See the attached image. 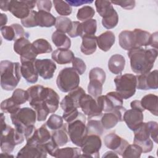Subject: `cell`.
I'll return each instance as SVG.
<instances>
[{
    "instance_id": "d4e9b609",
    "label": "cell",
    "mask_w": 158,
    "mask_h": 158,
    "mask_svg": "<svg viewBox=\"0 0 158 158\" xmlns=\"http://www.w3.org/2000/svg\"><path fill=\"white\" fill-rule=\"evenodd\" d=\"M59 96L52 88L46 87V91L44 98V102L48 107L50 113H54L59 108Z\"/></svg>"
},
{
    "instance_id": "ee69618b",
    "label": "cell",
    "mask_w": 158,
    "mask_h": 158,
    "mask_svg": "<svg viewBox=\"0 0 158 158\" xmlns=\"http://www.w3.org/2000/svg\"><path fill=\"white\" fill-rule=\"evenodd\" d=\"M46 125L48 128L51 130H56L61 128L64 124V119L62 117L57 115L52 114L49 117L48 120L46 122Z\"/></svg>"
},
{
    "instance_id": "94428289",
    "label": "cell",
    "mask_w": 158,
    "mask_h": 158,
    "mask_svg": "<svg viewBox=\"0 0 158 158\" xmlns=\"http://www.w3.org/2000/svg\"><path fill=\"white\" fill-rule=\"evenodd\" d=\"M150 46L154 48V49H157V32L151 34Z\"/></svg>"
},
{
    "instance_id": "44dd1931",
    "label": "cell",
    "mask_w": 158,
    "mask_h": 158,
    "mask_svg": "<svg viewBox=\"0 0 158 158\" xmlns=\"http://www.w3.org/2000/svg\"><path fill=\"white\" fill-rule=\"evenodd\" d=\"M143 112L134 109L126 110L123 116V120L132 131L135 130L143 122Z\"/></svg>"
},
{
    "instance_id": "ab89813d",
    "label": "cell",
    "mask_w": 158,
    "mask_h": 158,
    "mask_svg": "<svg viewBox=\"0 0 158 158\" xmlns=\"http://www.w3.org/2000/svg\"><path fill=\"white\" fill-rule=\"evenodd\" d=\"M53 4L56 12L59 15L65 17L71 14L72 12V8L66 1L54 0Z\"/></svg>"
},
{
    "instance_id": "4dcf8cb0",
    "label": "cell",
    "mask_w": 158,
    "mask_h": 158,
    "mask_svg": "<svg viewBox=\"0 0 158 158\" xmlns=\"http://www.w3.org/2000/svg\"><path fill=\"white\" fill-rule=\"evenodd\" d=\"M157 96L153 94H148L141 99V104L144 110H148L152 114L157 116Z\"/></svg>"
},
{
    "instance_id": "3957f363",
    "label": "cell",
    "mask_w": 158,
    "mask_h": 158,
    "mask_svg": "<svg viewBox=\"0 0 158 158\" xmlns=\"http://www.w3.org/2000/svg\"><path fill=\"white\" fill-rule=\"evenodd\" d=\"M5 116L1 113V149L3 153H11L16 145L22 143L25 139L23 134L7 125L5 122Z\"/></svg>"
},
{
    "instance_id": "52a82bcc",
    "label": "cell",
    "mask_w": 158,
    "mask_h": 158,
    "mask_svg": "<svg viewBox=\"0 0 158 158\" xmlns=\"http://www.w3.org/2000/svg\"><path fill=\"white\" fill-rule=\"evenodd\" d=\"M79 84V74L73 67L62 69L56 79L57 86L63 93H67L77 88Z\"/></svg>"
},
{
    "instance_id": "5b68a950",
    "label": "cell",
    "mask_w": 158,
    "mask_h": 158,
    "mask_svg": "<svg viewBox=\"0 0 158 158\" xmlns=\"http://www.w3.org/2000/svg\"><path fill=\"white\" fill-rule=\"evenodd\" d=\"M67 133L73 144L81 147L88 135L85 115L81 112L79 117L67 125Z\"/></svg>"
},
{
    "instance_id": "d6a6232c",
    "label": "cell",
    "mask_w": 158,
    "mask_h": 158,
    "mask_svg": "<svg viewBox=\"0 0 158 158\" xmlns=\"http://www.w3.org/2000/svg\"><path fill=\"white\" fill-rule=\"evenodd\" d=\"M51 39L52 43L59 49H69L70 48L71 40L64 33L56 30L53 32Z\"/></svg>"
},
{
    "instance_id": "f546056e",
    "label": "cell",
    "mask_w": 158,
    "mask_h": 158,
    "mask_svg": "<svg viewBox=\"0 0 158 158\" xmlns=\"http://www.w3.org/2000/svg\"><path fill=\"white\" fill-rule=\"evenodd\" d=\"M94 4L97 12L102 19L107 18L116 12L110 1L96 0Z\"/></svg>"
},
{
    "instance_id": "603a6c76",
    "label": "cell",
    "mask_w": 158,
    "mask_h": 158,
    "mask_svg": "<svg viewBox=\"0 0 158 158\" xmlns=\"http://www.w3.org/2000/svg\"><path fill=\"white\" fill-rule=\"evenodd\" d=\"M34 62H25L21 63L20 65L21 75L29 83H35L38 80L39 75L35 69Z\"/></svg>"
},
{
    "instance_id": "2e32d148",
    "label": "cell",
    "mask_w": 158,
    "mask_h": 158,
    "mask_svg": "<svg viewBox=\"0 0 158 158\" xmlns=\"http://www.w3.org/2000/svg\"><path fill=\"white\" fill-rule=\"evenodd\" d=\"M157 70H154L152 72L136 75L137 79L136 88L140 90L157 89Z\"/></svg>"
},
{
    "instance_id": "cb8c5ba5",
    "label": "cell",
    "mask_w": 158,
    "mask_h": 158,
    "mask_svg": "<svg viewBox=\"0 0 158 158\" xmlns=\"http://www.w3.org/2000/svg\"><path fill=\"white\" fill-rule=\"evenodd\" d=\"M115 41L114 33L111 31H106L97 36L96 43L99 48L104 52L110 50Z\"/></svg>"
},
{
    "instance_id": "ba28073f",
    "label": "cell",
    "mask_w": 158,
    "mask_h": 158,
    "mask_svg": "<svg viewBox=\"0 0 158 158\" xmlns=\"http://www.w3.org/2000/svg\"><path fill=\"white\" fill-rule=\"evenodd\" d=\"M106 78V72L100 67L91 69L89 73V82L88 85V91L89 95L97 98L101 95L102 85Z\"/></svg>"
},
{
    "instance_id": "f5cc1de1",
    "label": "cell",
    "mask_w": 158,
    "mask_h": 158,
    "mask_svg": "<svg viewBox=\"0 0 158 158\" xmlns=\"http://www.w3.org/2000/svg\"><path fill=\"white\" fill-rule=\"evenodd\" d=\"M149 130V133H150V137L153 139V141L157 143V130H158V124L156 122L154 121H149L147 122Z\"/></svg>"
},
{
    "instance_id": "ac0fdd59",
    "label": "cell",
    "mask_w": 158,
    "mask_h": 158,
    "mask_svg": "<svg viewBox=\"0 0 158 158\" xmlns=\"http://www.w3.org/2000/svg\"><path fill=\"white\" fill-rule=\"evenodd\" d=\"M126 109L122 106L115 109L112 112H108L104 114L101 118V122L103 128L106 130H109L114 128L118 122H122L124 112Z\"/></svg>"
},
{
    "instance_id": "7bdbcfd3",
    "label": "cell",
    "mask_w": 158,
    "mask_h": 158,
    "mask_svg": "<svg viewBox=\"0 0 158 158\" xmlns=\"http://www.w3.org/2000/svg\"><path fill=\"white\" fill-rule=\"evenodd\" d=\"M20 108V106L15 103L11 98H9L1 103V109L3 112L10 114L15 113Z\"/></svg>"
},
{
    "instance_id": "7c38bea8",
    "label": "cell",
    "mask_w": 158,
    "mask_h": 158,
    "mask_svg": "<svg viewBox=\"0 0 158 158\" xmlns=\"http://www.w3.org/2000/svg\"><path fill=\"white\" fill-rule=\"evenodd\" d=\"M96 102L103 112H112L115 109L123 106V99L116 91H110L106 95H100L96 98Z\"/></svg>"
},
{
    "instance_id": "f1b7e54d",
    "label": "cell",
    "mask_w": 158,
    "mask_h": 158,
    "mask_svg": "<svg viewBox=\"0 0 158 158\" xmlns=\"http://www.w3.org/2000/svg\"><path fill=\"white\" fill-rule=\"evenodd\" d=\"M133 32L134 35L135 48L150 45L151 34L149 32L140 28H135Z\"/></svg>"
},
{
    "instance_id": "11a10c76",
    "label": "cell",
    "mask_w": 158,
    "mask_h": 158,
    "mask_svg": "<svg viewBox=\"0 0 158 158\" xmlns=\"http://www.w3.org/2000/svg\"><path fill=\"white\" fill-rule=\"evenodd\" d=\"M67 34L71 38H76L80 36V22L79 21L72 22L71 28Z\"/></svg>"
},
{
    "instance_id": "6da1fadb",
    "label": "cell",
    "mask_w": 158,
    "mask_h": 158,
    "mask_svg": "<svg viewBox=\"0 0 158 158\" xmlns=\"http://www.w3.org/2000/svg\"><path fill=\"white\" fill-rule=\"evenodd\" d=\"M157 54V49L154 48H136L128 51L127 55L130 58L131 70L138 75L151 72Z\"/></svg>"
},
{
    "instance_id": "277c9868",
    "label": "cell",
    "mask_w": 158,
    "mask_h": 158,
    "mask_svg": "<svg viewBox=\"0 0 158 158\" xmlns=\"http://www.w3.org/2000/svg\"><path fill=\"white\" fill-rule=\"evenodd\" d=\"M10 118L15 129L24 135L30 127L35 125L36 113L34 109L30 107H22L10 114Z\"/></svg>"
},
{
    "instance_id": "b9f144b4",
    "label": "cell",
    "mask_w": 158,
    "mask_h": 158,
    "mask_svg": "<svg viewBox=\"0 0 158 158\" xmlns=\"http://www.w3.org/2000/svg\"><path fill=\"white\" fill-rule=\"evenodd\" d=\"M71 20L66 17L58 16L56 17L55 27L57 31L62 33H68L72 26Z\"/></svg>"
},
{
    "instance_id": "d590c367",
    "label": "cell",
    "mask_w": 158,
    "mask_h": 158,
    "mask_svg": "<svg viewBox=\"0 0 158 158\" xmlns=\"http://www.w3.org/2000/svg\"><path fill=\"white\" fill-rule=\"evenodd\" d=\"M31 44L34 51L38 55L49 53L52 51V48L51 44L46 40L43 38L38 39L34 41Z\"/></svg>"
},
{
    "instance_id": "60d3db41",
    "label": "cell",
    "mask_w": 158,
    "mask_h": 158,
    "mask_svg": "<svg viewBox=\"0 0 158 158\" xmlns=\"http://www.w3.org/2000/svg\"><path fill=\"white\" fill-rule=\"evenodd\" d=\"M86 127L88 128V135L94 134L101 136L102 135L104 131V128L101 124V121L93 119V118L88 119Z\"/></svg>"
},
{
    "instance_id": "836d02e7",
    "label": "cell",
    "mask_w": 158,
    "mask_h": 158,
    "mask_svg": "<svg viewBox=\"0 0 158 158\" xmlns=\"http://www.w3.org/2000/svg\"><path fill=\"white\" fill-rule=\"evenodd\" d=\"M38 26L41 27H51L56 25V17L50 12L44 10L37 12Z\"/></svg>"
},
{
    "instance_id": "f35d334b",
    "label": "cell",
    "mask_w": 158,
    "mask_h": 158,
    "mask_svg": "<svg viewBox=\"0 0 158 158\" xmlns=\"http://www.w3.org/2000/svg\"><path fill=\"white\" fill-rule=\"evenodd\" d=\"M143 153L141 148L136 144H128L123 151L122 157L125 158H139Z\"/></svg>"
},
{
    "instance_id": "e0dca14e",
    "label": "cell",
    "mask_w": 158,
    "mask_h": 158,
    "mask_svg": "<svg viewBox=\"0 0 158 158\" xmlns=\"http://www.w3.org/2000/svg\"><path fill=\"white\" fill-rule=\"evenodd\" d=\"M80 108L85 115L88 116V119L99 116L102 111L99 108L96 100L89 94H85L80 99Z\"/></svg>"
},
{
    "instance_id": "ffe728a7",
    "label": "cell",
    "mask_w": 158,
    "mask_h": 158,
    "mask_svg": "<svg viewBox=\"0 0 158 158\" xmlns=\"http://www.w3.org/2000/svg\"><path fill=\"white\" fill-rule=\"evenodd\" d=\"M105 146L122 156L126 147L129 144L128 141L115 133H110L104 138Z\"/></svg>"
},
{
    "instance_id": "6125c7cd",
    "label": "cell",
    "mask_w": 158,
    "mask_h": 158,
    "mask_svg": "<svg viewBox=\"0 0 158 158\" xmlns=\"http://www.w3.org/2000/svg\"><path fill=\"white\" fill-rule=\"evenodd\" d=\"M10 1L1 0L0 1V8L3 11H9Z\"/></svg>"
},
{
    "instance_id": "816d5d0a",
    "label": "cell",
    "mask_w": 158,
    "mask_h": 158,
    "mask_svg": "<svg viewBox=\"0 0 158 158\" xmlns=\"http://www.w3.org/2000/svg\"><path fill=\"white\" fill-rule=\"evenodd\" d=\"M72 67L79 75H82L86 71V66L85 62L79 57H75L72 60Z\"/></svg>"
},
{
    "instance_id": "8992f818",
    "label": "cell",
    "mask_w": 158,
    "mask_h": 158,
    "mask_svg": "<svg viewBox=\"0 0 158 158\" xmlns=\"http://www.w3.org/2000/svg\"><path fill=\"white\" fill-rule=\"evenodd\" d=\"M116 92L123 99L132 97L136 92L137 79L136 75L131 73L118 75L114 78Z\"/></svg>"
},
{
    "instance_id": "680465c9",
    "label": "cell",
    "mask_w": 158,
    "mask_h": 158,
    "mask_svg": "<svg viewBox=\"0 0 158 158\" xmlns=\"http://www.w3.org/2000/svg\"><path fill=\"white\" fill-rule=\"evenodd\" d=\"M70 6H75L78 7L85 4H89L92 3L93 1H65Z\"/></svg>"
},
{
    "instance_id": "f6af8a7d",
    "label": "cell",
    "mask_w": 158,
    "mask_h": 158,
    "mask_svg": "<svg viewBox=\"0 0 158 158\" xmlns=\"http://www.w3.org/2000/svg\"><path fill=\"white\" fill-rule=\"evenodd\" d=\"M95 14V10L89 6H85L78 10L77 18L81 21H86L91 19Z\"/></svg>"
},
{
    "instance_id": "f907efd6",
    "label": "cell",
    "mask_w": 158,
    "mask_h": 158,
    "mask_svg": "<svg viewBox=\"0 0 158 158\" xmlns=\"http://www.w3.org/2000/svg\"><path fill=\"white\" fill-rule=\"evenodd\" d=\"M80 114L81 112L78 110L77 108H73L64 111L62 118L67 123H69L77 118Z\"/></svg>"
},
{
    "instance_id": "681fc988",
    "label": "cell",
    "mask_w": 158,
    "mask_h": 158,
    "mask_svg": "<svg viewBox=\"0 0 158 158\" xmlns=\"http://www.w3.org/2000/svg\"><path fill=\"white\" fill-rule=\"evenodd\" d=\"M1 32L2 37L7 41H15V34L12 25L4 26L1 27Z\"/></svg>"
},
{
    "instance_id": "83f0119b",
    "label": "cell",
    "mask_w": 158,
    "mask_h": 158,
    "mask_svg": "<svg viewBox=\"0 0 158 158\" xmlns=\"http://www.w3.org/2000/svg\"><path fill=\"white\" fill-rule=\"evenodd\" d=\"M97 36L95 35H85L81 37L82 43L80 46L81 52L88 56L93 54L97 48Z\"/></svg>"
},
{
    "instance_id": "8d00e7d4",
    "label": "cell",
    "mask_w": 158,
    "mask_h": 158,
    "mask_svg": "<svg viewBox=\"0 0 158 158\" xmlns=\"http://www.w3.org/2000/svg\"><path fill=\"white\" fill-rule=\"evenodd\" d=\"M97 30V22L95 19H89L80 23V36L94 35Z\"/></svg>"
},
{
    "instance_id": "9c48e42d",
    "label": "cell",
    "mask_w": 158,
    "mask_h": 158,
    "mask_svg": "<svg viewBox=\"0 0 158 158\" xmlns=\"http://www.w3.org/2000/svg\"><path fill=\"white\" fill-rule=\"evenodd\" d=\"M134 131L133 143L139 146L143 153L151 152L153 148V142L150 139L149 130L147 122H143Z\"/></svg>"
},
{
    "instance_id": "7402d4cb",
    "label": "cell",
    "mask_w": 158,
    "mask_h": 158,
    "mask_svg": "<svg viewBox=\"0 0 158 158\" xmlns=\"http://www.w3.org/2000/svg\"><path fill=\"white\" fill-rule=\"evenodd\" d=\"M51 138V133L48 129L46 123L42 125L39 128L36 129L33 135L27 139V143L43 144Z\"/></svg>"
},
{
    "instance_id": "91938a15",
    "label": "cell",
    "mask_w": 158,
    "mask_h": 158,
    "mask_svg": "<svg viewBox=\"0 0 158 158\" xmlns=\"http://www.w3.org/2000/svg\"><path fill=\"white\" fill-rule=\"evenodd\" d=\"M130 107L131 109H134L141 111L143 112L145 110L141 104V101L139 100H134L131 101L130 103Z\"/></svg>"
},
{
    "instance_id": "7dc6e473",
    "label": "cell",
    "mask_w": 158,
    "mask_h": 158,
    "mask_svg": "<svg viewBox=\"0 0 158 158\" xmlns=\"http://www.w3.org/2000/svg\"><path fill=\"white\" fill-rule=\"evenodd\" d=\"M21 23L25 28H31L37 27V12L31 10L29 15L26 18L21 20Z\"/></svg>"
},
{
    "instance_id": "74e56055",
    "label": "cell",
    "mask_w": 158,
    "mask_h": 158,
    "mask_svg": "<svg viewBox=\"0 0 158 158\" xmlns=\"http://www.w3.org/2000/svg\"><path fill=\"white\" fill-rule=\"evenodd\" d=\"M81 149L78 148L66 147L64 148L58 149L55 157L57 158H74L79 157L81 154Z\"/></svg>"
},
{
    "instance_id": "5bb4252c",
    "label": "cell",
    "mask_w": 158,
    "mask_h": 158,
    "mask_svg": "<svg viewBox=\"0 0 158 158\" xmlns=\"http://www.w3.org/2000/svg\"><path fill=\"white\" fill-rule=\"evenodd\" d=\"M86 94L85 90L80 86L69 91L60 102V106L63 111L73 108H80V102L81 98Z\"/></svg>"
},
{
    "instance_id": "e575fe53",
    "label": "cell",
    "mask_w": 158,
    "mask_h": 158,
    "mask_svg": "<svg viewBox=\"0 0 158 158\" xmlns=\"http://www.w3.org/2000/svg\"><path fill=\"white\" fill-rule=\"evenodd\" d=\"M51 138L59 147H62L65 145L69 141L66 125L64 124L60 129L53 130L51 133Z\"/></svg>"
},
{
    "instance_id": "6f0895ef",
    "label": "cell",
    "mask_w": 158,
    "mask_h": 158,
    "mask_svg": "<svg viewBox=\"0 0 158 158\" xmlns=\"http://www.w3.org/2000/svg\"><path fill=\"white\" fill-rule=\"evenodd\" d=\"M36 6L39 10H44L49 12L52 8V2L50 0L36 1Z\"/></svg>"
},
{
    "instance_id": "4fadbf2b",
    "label": "cell",
    "mask_w": 158,
    "mask_h": 158,
    "mask_svg": "<svg viewBox=\"0 0 158 158\" xmlns=\"http://www.w3.org/2000/svg\"><path fill=\"white\" fill-rule=\"evenodd\" d=\"M36 5V1H10L9 11L21 20L26 18Z\"/></svg>"
},
{
    "instance_id": "7a4b0ae2",
    "label": "cell",
    "mask_w": 158,
    "mask_h": 158,
    "mask_svg": "<svg viewBox=\"0 0 158 158\" xmlns=\"http://www.w3.org/2000/svg\"><path fill=\"white\" fill-rule=\"evenodd\" d=\"M1 86L6 91H12L15 88L21 79L19 62H12L5 60L0 62Z\"/></svg>"
},
{
    "instance_id": "4316f807",
    "label": "cell",
    "mask_w": 158,
    "mask_h": 158,
    "mask_svg": "<svg viewBox=\"0 0 158 158\" xmlns=\"http://www.w3.org/2000/svg\"><path fill=\"white\" fill-rule=\"evenodd\" d=\"M125 65V57L119 54L112 55L108 61V68L110 72L115 75H120Z\"/></svg>"
},
{
    "instance_id": "e7e4bbea",
    "label": "cell",
    "mask_w": 158,
    "mask_h": 158,
    "mask_svg": "<svg viewBox=\"0 0 158 158\" xmlns=\"http://www.w3.org/2000/svg\"><path fill=\"white\" fill-rule=\"evenodd\" d=\"M118 157V155L116 152H115L114 151H107L103 156L102 157Z\"/></svg>"
},
{
    "instance_id": "1f68e13d",
    "label": "cell",
    "mask_w": 158,
    "mask_h": 158,
    "mask_svg": "<svg viewBox=\"0 0 158 158\" xmlns=\"http://www.w3.org/2000/svg\"><path fill=\"white\" fill-rule=\"evenodd\" d=\"M118 42L120 46L126 51H130L135 48L133 31L124 30L121 31L118 35Z\"/></svg>"
},
{
    "instance_id": "30bf717a",
    "label": "cell",
    "mask_w": 158,
    "mask_h": 158,
    "mask_svg": "<svg viewBox=\"0 0 158 158\" xmlns=\"http://www.w3.org/2000/svg\"><path fill=\"white\" fill-rule=\"evenodd\" d=\"M101 146L102 141L100 136L94 134L88 135L81 146L83 154H80L79 157H99Z\"/></svg>"
},
{
    "instance_id": "8fae6325",
    "label": "cell",
    "mask_w": 158,
    "mask_h": 158,
    "mask_svg": "<svg viewBox=\"0 0 158 158\" xmlns=\"http://www.w3.org/2000/svg\"><path fill=\"white\" fill-rule=\"evenodd\" d=\"M14 51L20 56L21 63L34 62L38 56L33 50L32 44L27 38H20L14 41Z\"/></svg>"
},
{
    "instance_id": "be15d7a7",
    "label": "cell",
    "mask_w": 158,
    "mask_h": 158,
    "mask_svg": "<svg viewBox=\"0 0 158 158\" xmlns=\"http://www.w3.org/2000/svg\"><path fill=\"white\" fill-rule=\"evenodd\" d=\"M0 19H1V25H0L1 27L6 26L7 22V17L6 14L1 13L0 15Z\"/></svg>"
},
{
    "instance_id": "bcb514c9",
    "label": "cell",
    "mask_w": 158,
    "mask_h": 158,
    "mask_svg": "<svg viewBox=\"0 0 158 158\" xmlns=\"http://www.w3.org/2000/svg\"><path fill=\"white\" fill-rule=\"evenodd\" d=\"M14 101L19 105H22L28 101L29 96L27 91H25L20 88L15 89L10 97Z\"/></svg>"
},
{
    "instance_id": "484cf974",
    "label": "cell",
    "mask_w": 158,
    "mask_h": 158,
    "mask_svg": "<svg viewBox=\"0 0 158 158\" xmlns=\"http://www.w3.org/2000/svg\"><path fill=\"white\" fill-rule=\"evenodd\" d=\"M73 52L65 49H57L52 52L51 58L56 63L63 65L69 64L75 58Z\"/></svg>"
},
{
    "instance_id": "9a60e30c",
    "label": "cell",
    "mask_w": 158,
    "mask_h": 158,
    "mask_svg": "<svg viewBox=\"0 0 158 158\" xmlns=\"http://www.w3.org/2000/svg\"><path fill=\"white\" fill-rule=\"evenodd\" d=\"M48 152L44 144H35L27 143V144L18 152L17 157L20 158H43L47 157Z\"/></svg>"
},
{
    "instance_id": "9f6ffc18",
    "label": "cell",
    "mask_w": 158,
    "mask_h": 158,
    "mask_svg": "<svg viewBox=\"0 0 158 158\" xmlns=\"http://www.w3.org/2000/svg\"><path fill=\"white\" fill-rule=\"evenodd\" d=\"M44 147L48 152V153L52 157H55L56 153L59 149V146L56 144V143L53 141L52 138L49 141L44 144Z\"/></svg>"
},
{
    "instance_id": "d6986e66",
    "label": "cell",
    "mask_w": 158,
    "mask_h": 158,
    "mask_svg": "<svg viewBox=\"0 0 158 158\" xmlns=\"http://www.w3.org/2000/svg\"><path fill=\"white\" fill-rule=\"evenodd\" d=\"M35 69L38 75L44 80L51 79L56 70L54 61L49 59H36L34 62Z\"/></svg>"
},
{
    "instance_id": "db71d44e",
    "label": "cell",
    "mask_w": 158,
    "mask_h": 158,
    "mask_svg": "<svg viewBox=\"0 0 158 158\" xmlns=\"http://www.w3.org/2000/svg\"><path fill=\"white\" fill-rule=\"evenodd\" d=\"M112 4L120 6L122 8L127 10H131L135 7V1L133 0H128V1H111Z\"/></svg>"
},
{
    "instance_id": "c3c4849f",
    "label": "cell",
    "mask_w": 158,
    "mask_h": 158,
    "mask_svg": "<svg viewBox=\"0 0 158 158\" xmlns=\"http://www.w3.org/2000/svg\"><path fill=\"white\" fill-rule=\"evenodd\" d=\"M118 22V15L115 12L111 16L102 19V25L106 29H112L115 27Z\"/></svg>"
}]
</instances>
